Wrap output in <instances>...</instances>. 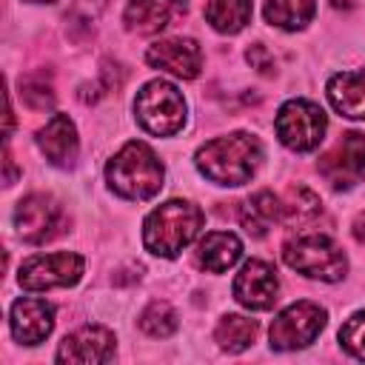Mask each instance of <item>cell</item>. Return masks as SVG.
<instances>
[{
  "mask_svg": "<svg viewBox=\"0 0 365 365\" xmlns=\"http://www.w3.org/2000/svg\"><path fill=\"white\" fill-rule=\"evenodd\" d=\"M197 171L217 185H245L262 165V143L248 131L214 137L194 154Z\"/></svg>",
  "mask_w": 365,
  "mask_h": 365,
  "instance_id": "cell-1",
  "label": "cell"
},
{
  "mask_svg": "<svg viewBox=\"0 0 365 365\" xmlns=\"http://www.w3.org/2000/svg\"><path fill=\"white\" fill-rule=\"evenodd\" d=\"M205 214L191 200H168L157 205L143 222V245L154 257L174 259L202 231Z\"/></svg>",
  "mask_w": 365,
  "mask_h": 365,
  "instance_id": "cell-2",
  "label": "cell"
},
{
  "mask_svg": "<svg viewBox=\"0 0 365 365\" xmlns=\"http://www.w3.org/2000/svg\"><path fill=\"white\" fill-rule=\"evenodd\" d=\"M165 180V168L148 143L131 140L106 163V182L125 200H151Z\"/></svg>",
  "mask_w": 365,
  "mask_h": 365,
  "instance_id": "cell-3",
  "label": "cell"
},
{
  "mask_svg": "<svg viewBox=\"0 0 365 365\" xmlns=\"http://www.w3.org/2000/svg\"><path fill=\"white\" fill-rule=\"evenodd\" d=\"M282 259L302 277L322 282H339L348 274V257L325 234H297L282 245Z\"/></svg>",
  "mask_w": 365,
  "mask_h": 365,
  "instance_id": "cell-4",
  "label": "cell"
},
{
  "mask_svg": "<svg viewBox=\"0 0 365 365\" xmlns=\"http://www.w3.org/2000/svg\"><path fill=\"white\" fill-rule=\"evenodd\" d=\"M185 97L168 80L145 83L134 97V117L143 131L154 137H171L185 125Z\"/></svg>",
  "mask_w": 365,
  "mask_h": 365,
  "instance_id": "cell-5",
  "label": "cell"
},
{
  "mask_svg": "<svg viewBox=\"0 0 365 365\" xmlns=\"http://www.w3.org/2000/svg\"><path fill=\"white\" fill-rule=\"evenodd\" d=\"M274 128H277V137L285 148L305 154L322 143V137L328 131V117L311 100H288L279 106Z\"/></svg>",
  "mask_w": 365,
  "mask_h": 365,
  "instance_id": "cell-6",
  "label": "cell"
},
{
  "mask_svg": "<svg viewBox=\"0 0 365 365\" xmlns=\"http://www.w3.org/2000/svg\"><path fill=\"white\" fill-rule=\"evenodd\" d=\"M328 322V311L319 302L302 299V302H291L288 308H282L268 331L271 348L274 351H297V348H308L319 331Z\"/></svg>",
  "mask_w": 365,
  "mask_h": 365,
  "instance_id": "cell-7",
  "label": "cell"
},
{
  "mask_svg": "<svg viewBox=\"0 0 365 365\" xmlns=\"http://www.w3.org/2000/svg\"><path fill=\"white\" fill-rule=\"evenodd\" d=\"M86 271V259L74 251L57 254H37L20 265V285L26 291H48V288H68L77 285Z\"/></svg>",
  "mask_w": 365,
  "mask_h": 365,
  "instance_id": "cell-8",
  "label": "cell"
},
{
  "mask_svg": "<svg viewBox=\"0 0 365 365\" xmlns=\"http://www.w3.org/2000/svg\"><path fill=\"white\" fill-rule=\"evenodd\" d=\"M319 174L325 182L336 191H348L365 177V134L362 131H345L336 145H331L319 163Z\"/></svg>",
  "mask_w": 365,
  "mask_h": 365,
  "instance_id": "cell-9",
  "label": "cell"
},
{
  "mask_svg": "<svg viewBox=\"0 0 365 365\" xmlns=\"http://www.w3.org/2000/svg\"><path fill=\"white\" fill-rule=\"evenodd\" d=\"M60 220L63 211L51 194H29L14 208V228L31 245H43L46 240H51L60 231Z\"/></svg>",
  "mask_w": 365,
  "mask_h": 365,
  "instance_id": "cell-10",
  "label": "cell"
},
{
  "mask_svg": "<svg viewBox=\"0 0 365 365\" xmlns=\"http://www.w3.org/2000/svg\"><path fill=\"white\" fill-rule=\"evenodd\" d=\"M117 351V339L106 325H83L68 334L57 348V362L68 365H103L111 362Z\"/></svg>",
  "mask_w": 365,
  "mask_h": 365,
  "instance_id": "cell-11",
  "label": "cell"
},
{
  "mask_svg": "<svg viewBox=\"0 0 365 365\" xmlns=\"http://www.w3.org/2000/svg\"><path fill=\"white\" fill-rule=\"evenodd\" d=\"M145 63L180 80H194L202 71V48L194 37H165L148 46Z\"/></svg>",
  "mask_w": 365,
  "mask_h": 365,
  "instance_id": "cell-12",
  "label": "cell"
},
{
  "mask_svg": "<svg viewBox=\"0 0 365 365\" xmlns=\"http://www.w3.org/2000/svg\"><path fill=\"white\" fill-rule=\"evenodd\" d=\"M279 279L277 271L262 259L242 262L240 274L234 277V299L248 311H268L277 302Z\"/></svg>",
  "mask_w": 365,
  "mask_h": 365,
  "instance_id": "cell-13",
  "label": "cell"
},
{
  "mask_svg": "<svg viewBox=\"0 0 365 365\" xmlns=\"http://www.w3.org/2000/svg\"><path fill=\"white\" fill-rule=\"evenodd\" d=\"M9 328L20 345H40L54 331V305L37 297H23L11 305Z\"/></svg>",
  "mask_w": 365,
  "mask_h": 365,
  "instance_id": "cell-14",
  "label": "cell"
},
{
  "mask_svg": "<svg viewBox=\"0 0 365 365\" xmlns=\"http://www.w3.org/2000/svg\"><path fill=\"white\" fill-rule=\"evenodd\" d=\"M37 148L46 154V160L57 168H68L77 160L80 140H77V125L68 114H51L48 123L37 131Z\"/></svg>",
  "mask_w": 365,
  "mask_h": 365,
  "instance_id": "cell-15",
  "label": "cell"
},
{
  "mask_svg": "<svg viewBox=\"0 0 365 365\" xmlns=\"http://www.w3.org/2000/svg\"><path fill=\"white\" fill-rule=\"evenodd\" d=\"M188 11V0H128L125 29L137 34H157Z\"/></svg>",
  "mask_w": 365,
  "mask_h": 365,
  "instance_id": "cell-16",
  "label": "cell"
},
{
  "mask_svg": "<svg viewBox=\"0 0 365 365\" xmlns=\"http://www.w3.org/2000/svg\"><path fill=\"white\" fill-rule=\"evenodd\" d=\"M328 100L342 117L365 120V68L334 74L328 80Z\"/></svg>",
  "mask_w": 365,
  "mask_h": 365,
  "instance_id": "cell-17",
  "label": "cell"
},
{
  "mask_svg": "<svg viewBox=\"0 0 365 365\" xmlns=\"http://www.w3.org/2000/svg\"><path fill=\"white\" fill-rule=\"evenodd\" d=\"M240 257H242V242L231 231H211V234H205L197 242V251H194L197 265L211 271V274L228 271Z\"/></svg>",
  "mask_w": 365,
  "mask_h": 365,
  "instance_id": "cell-18",
  "label": "cell"
},
{
  "mask_svg": "<svg viewBox=\"0 0 365 365\" xmlns=\"http://www.w3.org/2000/svg\"><path fill=\"white\" fill-rule=\"evenodd\" d=\"M282 217H285V205L271 191H257L240 208V222L254 237H265L268 228H274V222H282Z\"/></svg>",
  "mask_w": 365,
  "mask_h": 365,
  "instance_id": "cell-19",
  "label": "cell"
},
{
  "mask_svg": "<svg viewBox=\"0 0 365 365\" xmlns=\"http://www.w3.org/2000/svg\"><path fill=\"white\" fill-rule=\"evenodd\" d=\"M251 0H205V20L220 34H237L251 23Z\"/></svg>",
  "mask_w": 365,
  "mask_h": 365,
  "instance_id": "cell-20",
  "label": "cell"
},
{
  "mask_svg": "<svg viewBox=\"0 0 365 365\" xmlns=\"http://www.w3.org/2000/svg\"><path fill=\"white\" fill-rule=\"evenodd\" d=\"M257 334H259L257 319L242 317V314H225V317L217 322V328H214L217 345H220L222 351H228V354H240V351L251 348L254 339H257Z\"/></svg>",
  "mask_w": 365,
  "mask_h": 365,
  "instance_id": "cell-21",
  "label": "cell"
},
{
  "mask_svg": "<svg viewBox=\"0 0 365 365\" xmlns=\"http://www.w3.org/2000/svg\"><path fill=\"white\" fill-rule=\"evenodd\" d=\"M317 0H265V20L282 31H299L311 23Z\"/></svg>",
  "mask_w": 365,
  "mask_h": 365,
  "instance_id": "cell-22",
  "label": "cell"
},
{
  "mask_svg": "<svg viewBox=\"0 0 365 365\" xmlns=\"http://www.w3.org/2000/svg\"><path fill=\"white\" fill-rule=\"evenodd\" d=\"M177 325H180L177 311H174L168 302H163V299L148 302L145 311L140 314V328H143L148 336H157V339L171 336V334L177 331Z\"/></svg>",
  "mask_w": 365,
  "mask_h": 365,
  "instance_id": "cell-23",
  "label": "cell"
},
{
  "mask_svg": "<svg viewBox=\"0 0 365 365\" xmlns=\"http://www.w3.org/2000/svg\"><path fill=\"white\" fill-rule=\"evenodd\" d=\"M282 205H285L282 222H288V225H305L319 214V200L308 188H294L291 197L282 200Z\"/></svg>",
  "mask_w": 365,
  "mask_h": 365,
  "instance_id": "cell-24",
  "label": "cell"
},
{
  "mask_svg": "<svg viewBox=\"0 0 365 365\" xmlns=\"http://www.w3.org/2000/svg\"><path fill=\"white\" fill-rule=\"evenodd\" d=\"M339 345L354 356L365 362V311H356L345 319L339 328Z\"/></svg>",
  "mask_w": 365,
  "mask_h": 365,
  "instance_id": "cell-25",
  "label": "cell"
},
{
  "mask_svg": "<svg viewBox=\"0 0 365 365\" xmlns=\"http://www.w3.org/2000/svg\"><path fill=\"white\" fill-rule=\"evenodd\" d=\"M20 97L31 108H40V111H46V108L54 106V91H51V86L40 74H31V77L20 80Z\"/></svg>",
  "mask_w": 365,
  "mask_h": 365,
  "instance_id": "cell-26",
  "label": "cell"
},
{
  "mask_svg": "<svg viewBox=\"0 0 365 365\" xmlns=\"http://www.w3.org/2000/svg\"><path fill=\"white\" fill-rule=\"evenodd\" d=\"M245 57H248V63H251V66H257L259 71H271V60H268V54H265V48H262L259 43H257V46H251Z\"/></svg>",
  "mask_w": 365,
  "mask_h": 365,
  "instance_id": "cell-27",
  "label": "cell"
},
{
  "mask_svg": "<svg viewBox=\"0 0 365 365\" xmlns=\"http://www.w3.org/2000/svg\"><path fill=\"white\" fill-rule=\"evenodd\" d=\"M14 177H17V168H14L11 151H9V145H6V185H11V182H14Z\"/></svg>",
  "mask_w": 365,
  "mask_h": 365,
  "instance_id": "cell-28",
  "label": "cell"
},
{
  "mask_svg": "<svg viewBox=\"0 0 365 365\" xmlns=\"http://www.w3.org/2000/svg\"><path fill=\"white\" fill-rule=\"evenodd\" d=\"M354 237H356L359 242H365V211L354 220Z\"/></svg>",
  "mask_w": 365,
  "mask_h": 365,
  "instance_id": "cell-29",
  "label": "cell"
},
{
  "mask_svg": "<svg viewBox=\"0 0 365 365\" xmlns=\"http://www.w3.org/2000/svg\"><path fill=\"white\" fill-rule=\"evenodd\" d=\"M351 3H354V0H331V6H334V9H348Z\"/></svg>",
  "mask_w": 365,
  "mask_h": 365,
  "instance_id": "cell-30",
  "label": "cell"
},
{
  "mask_svg": "<svg viewBox=\"0 0 365 365\" xmlns=\"http://www.w3.org/2000/svg\"><path fill=\"white\" fill-rule=\"evenodd\" d=\"M29 3H54V0H29Z\"/></svg>",
  "mask_w": 365,
  "mask_h": 365,
  "instance_id": "cell-31",
  "label": "cell"
}]
</instances>
